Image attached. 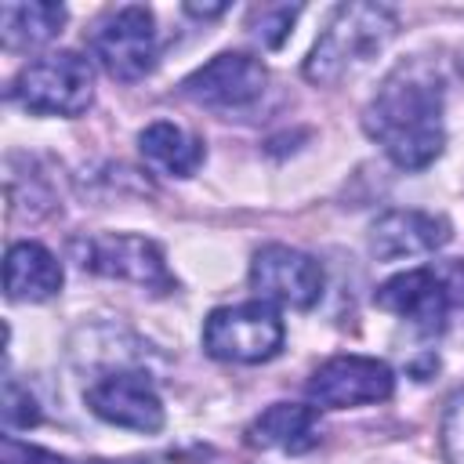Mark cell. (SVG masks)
Segmentation results:
<instances>
[{"instance_id":"obj_10","label":"cell","mask_w":464,"mask_h":464,"mask_svg":"<svg viewBox=\"0 0 464 464\" xmlns=\"http://www.w3.org/2000/svg\"><path fill=\"white\" fill-rule=\"evenodd\" d=\"M250 286L268 304L312 308L323 297V265L297 246L268 243L250 261Z\"/></svg>"},{"instance_id":"obj_21","label":"cell","mask_w":464,"mask_h":464,"mask_svg":"<svg viewBox=\"0 0 464 464\" xmlns=\"http://www.w3.org/2000/svg\"><path fill=\"white\" fill-rule=\"evenodd\" d=\"M185 11H188V14H199V18H207V14H221L225 7H196V4H188Z\"/></svg>"},{"instance_id":"obj_12","label":"cell","mask_w":464,"mask_h":464,"mask_svg":"<svg viewBox=\"0 0 464 464\" xmlns=\"http://www.w3.org/2000/svg\"><path fill=\"white\" fill-rule=\"evenodd\" d=\"M450 239V225L428 210H388L370 225V250L381 261L435 254Z\"/></svg>"},{"instance_id":"obj_14","label":"cell","mask_w":464,"mask_h":464,"mask_svg":"<svg viewBox=\"0 0 464 464\" xmlns=\"http://www.w3.org/2000/svg\"><path fill=\"white\" fill-rule=\"evenodd\" d=\"M4 290L11 301H51L62 290V265L44 243H11L4 257Z\"/></svg>"},{"instance_id":"obj_16","label":"cell","mask_w":464,"mask_h":464,"mask_svg":"<svg viewBox=\"0 0 464 464\" xmlns=\"http://www.w3.org/2000/svg\"><path fill=\"white\" fill-rule=\"evenodd\" d=\"M65 25V7L33 0V4H4L0 7V40L7 51H29L54 40Z\"/></svg>"},{"instance_id":"obj_13","label":"cell","mask_w":464,"mask_h":464,"mask_svg":"<svg viewBox=\"0 0 464 464\" xmlns=\"http://www.w3.org/2000/svg\"><path fill=\"white\" fill-rule=\"evenodd\" d=\"M319 439H323V428H319L315 406H297V402H272L246 428V442L254 450L308 453L312 446H319Z\"/></svg>"},{"instance_id":"obj_11","label":"cell","mask_w":464,"mask_h":464,"mask_svg":"<svg viewBox=\"0 0 464 464\" xmlns=\"http://www.w3.org/2000/svg\"><path fill=\"white\" fill-rule=\"evenodd\" d=\"M87 410L105 424L130 431H160L163 428V399L141 370H109L87 388Z\"/></svg>"},{"instance_id":"obj_19","label":"cell","mask_w":464,"mask_h":464,"mask_svg":"<svg viewBox=\"0 0 464 464\" xmlns=\"http://www.w3.org/2000/svg\"><path fill=\"white\" fill-rule=\"evenodd\" d=\"M442 453L446 464H464V392L450 399L442 417Z\"/></svg>"},{"instance_id":"obj_18","label":"cell","mask_w":464,"mask_h":464,"mask_svg":"<svg viewBox=\"0 0 464 464\" xmlns=\"http://www.w3.org/2000/svg\"><path fill=\"white\" fill-rule=\"evenodd\" d=\"M4 420H7V428H33V424L40 420L36 399L29 395V388H22V384L11 381V377H7V384H4Z\"/></svg>"},{"instance_id":"obj_9","label":"cell","mask_w":464,"mask_h":464,"mask_svg":"<svg viewBox=\"0 0 464 464\" xmlns=\"http://www.w3.org/2000/svg\"><path fill=\"white\" fill-rule=\"evenodd\" d=\"M308 399L323 410H348V406H373L392 399L395 373L388 362L370 355H334L312 370L304 384Z\"/></svg>"},{"instance_id":"obj_1","label":"cell","mask_w":464,"mask_h":464,"mask_svg":"<svg viewBox=\"0 0 464 464\" xmlns=\"http://www.w3.org/2000/svg\"><path fill=\"white\" fill-rule=\"evenodd\" d=\"M446 94L428 62H402L362 112L366 134L402 170H424L446 145Z\"/></svg>"},{"instance_id":"obj_3","label":"cell","mask_w":464,"mask_h":464,"mask_svg":"<svg viewBox=\"0 0 464 464\" xmlns=\"http://www.w3.org/2000/svg\"><path fill=\"white\" fill-rule=\"evenodd\" d=\"M373 304L413 323L420 334H439L457 304H464V261L453 265H424L392 276L377 286Z\"/></svg>"},{"instance_id":"obj_15","label":"cell","mask_w":464,"mask_h":464,"mask_svg":"<svg viewBox=\"0 0 464 464\" xmlns=\"http://www.w3.org/2000/svg\"><path fill=\"white\" fill-rule=\"evenodd\" d=\"M138 149H141V160L149 167H156L160 174H170V178H192L207 156L203 141L170 120L149 123L138 134Z\"/></svg>"},{"instance_id":"obj_5","label":"cell","mask_w":464,"mask_h":464,"mask_svg":"<svg viewBox=\"0 0 464 464\" xmlns=\"http://www.w3.org/2000/svg\"><path fill=\"white\" fill-rule=\"evenodd\" d=\"M283 337H286V326L276 304L261 297L214 308L203 323V348L221 362H243V366L268 362L272 355H279Z\"/></svg>"},{"instance_id":"obj_20","label":"cell","mask_w":464,"mask_h":464,"mask_svg":"<svg viewBox=\"0 0 464 464\" xmlns=\"http://www.w3.org/2000/svg\"><path fill=\"white\" fill-rule=\"evenodd\" d=\"M4 464H69L65 457L51 453V450H40V446H29V442H18V439H4Z\"/></svg>"},{"instance_id":"obj_4","label":"cell","mask_w":464,"mask_h":464,"mask_svg":"<svg viewBox=\"0 0 464 464\" xmlns=\"http://www.w3.org/2000/svg\"><path fill=\"white\" fill-rule=\"evenodd\" d=\"M11 98L44 116H80L94 98V69L80 51H54L29 65L11 83Z\"/></svg>"},{"instance_id":"obj_8","label":"cell","mask_w":464,"mask_h":464,"mask_svg":"<svg viewBox=\"0 0 464 464\" xmlns=\"http://www.w3.org/2000/svg\"><path fill=\"white\" fill-rule=\"evenodd\" d=\"M265 87H268V72L261 58L246 51H221L181 80V94L214 112L250 109L254 102H261Z\"/></svg>"},{"instance_id":"obj_22","label":"cell","mask_w":464,"mask_h":464,"mask_svg":"<svg viewBox=\"0 0 464 464\" xmlns=\"http://www.w3.org/2000/svg\"><path fill=\"white\" fill-rule=\"evenodd\" d=\"M87 464H149V460H141V457H130V460H87Z\"/></svg>"},{"instance_id":"obj_6","label":"cell","mask_w":464,"mask_h":464,"mask_svg":"<svg viewBox=\"0 0 464 464\" xmlns=\"http://www.w3.org/2000/svg\"><path fill=\"white\" fill-rule=\"evenodd\" d=\"M72 250H76L80 268H87L94 276L123 279V283H134L149 294H174L178 290V279L170 276L163 250L145 236L102 232V236L76 239Z\"/></svg>"},{"instance_id":"obj_2","label":"cell","mask_w":464,"mask_h":464,"mask_svg":"<svg viewBox=\"0 0 464 464\" xmlns=\"http://www.w3.org/2000/svg\"><path fill=\"white\" fill-rule=\"evenodd\" d=\"M395 29H399V18L384 4H362V0L341 4L304 58V80L319 87L344 80L348 72L366 65L377 51H384Z\"/></svg>"},{"instance_id":"obj_7","label":"cell","mask_w":464,"mask_h":464,"mask_svg":"<svg viewBox=\"0 0 464 464\" xmlns=\"http://www.w3.org/2000/svg\"><path fill=\"white\" fill-rule=\"evenodd\" d=\"M91 51L112 80H123V83L145 80L156 69V54H160L152 11L138 4L112 11L109 18L98 22L91 36Z\"/></svg>"},{"instance_id":"obj_17","label":"cell","mask_w":464,"mask_h":464,"mask_svg":"<svg viewBox=\"0 0 464 464\" xmlns=\"http://www.w3.org/2000/svg\"><path fill=\"white\" fill-rule=\"evenodd\" d=\"M301 7H254L250 11V33L265 44V47H279L294 25Z\"/></svg>"}]
</instances>
